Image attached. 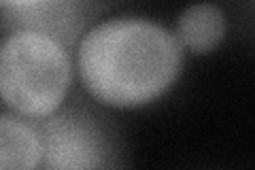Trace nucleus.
<instances>
[{
	"instance_id": "nucleus-3",
	"label": "nucleus",
	"mask_w": 255,
	"mask_h": 170,
	"mask_svg": "<svg viewBox=\"0 0 255 170\" xmlns=\"http://www.w3.org/2000/svg\"><path fill=\"white\" fill-rule=\"evenodd\" d=\"M34 126L43 141L38 170H119V134L92 109L60 107Z\"/></svg>"
},
{
	"instance_id": "nucleus-4",
	"label": "nucleus",
	"mask_w": 255,
	"mask_h": 170,
	"mask_svg": "<svg viewBox=\"0 0 255 170\" xmlns=\"http://www.w3.org/2000/svg\"><path fill=\"white\" fill-rule=\"evenodd\" d=\"M98 11L100 4L79 0H17L0 2V23L11 32L51 36L70 49Z\"/></svg>"
},
{
	"instance_id": "nucleus-6",
	"label": "nucleus",
	"mask_w": 255,
	"mask_h": 170,
	"mask_svg": "<svg viewBox=\"0 0 255 170\" xmlns=\"http://www.w3.org/2000/svg\"><path fill=\"white\" fill-rule=\"evenodd\" d=\"M226 34V15L215 4H194L179 17V43L194 53H209Z\"/></svg>"
},
{
	"instance_id": "nucleus-2",
	"label": "nucleus",
	"mask_w": 255,
	"mask_h": 170,
	"mask_svg": "<svg viewBox=\"0 0 255 170\" xmlns=\"http://www.w3.org/2000/svg\"><path fill=\"white\" fill-rule=\"evenodd\" d=\"M73 60L68 47L36 32H11L0 40V100L15 115L45 119L64 107Z\"/></svg>"
},
{
	"instance_id": "nucleus-1",
	"label": "nucleus",
	"mask_w": 255,
	"mask_h": 170,
	"mask_svg": "<svg viewBox=\"0 0 255 170\" xmlns=\"http://www.w3.org/2000/svg\"><path fill=\"white\" fill-rule=\"evenodd\" d=\"M79 75L96 100L132 109L166 94L183 68L174 32L142 17H115L92 26L79 43Z\"/></svg>"
},
{
	"instance_id": "nucleus-5",
	"label": "nucleus",
	"mask_w": 255,
	"mask_h": 170,
	"mask_svg": "<svg viewBox=\"0 0 255 170\" xmlns=\"http://www.w3.org/2000/svg\"><path fill=\"white\" fill-rule=\"evenodd\" d=\"M43 141L32 119L0 113V170H38Z\"/></svg>"
}]
</instances>
